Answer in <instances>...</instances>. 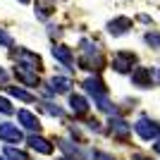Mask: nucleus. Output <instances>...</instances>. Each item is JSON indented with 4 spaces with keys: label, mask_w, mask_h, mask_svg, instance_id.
Masks as SVG:
<instances>
[{
    "label": "nucleus",
    "mask_w": 160,
    "mask_h": 160,
    "mask_svg": "<svg viewBox=\"0 0 160 160\" xmlns=\"http://www.w3.org/2000/svg\"><path fill=\"white\" fill-rule=\"evenodd\" d=\"M0 139H2V141H14V143H19V141L24 139V134H22V129L17 127V124L2 122V124H0Z\"/></svg>",
    "instance_id": "nucleus-6"
},
{
    "label": "nucleus",
    "mask_w": 160,
    "mask_h": 160,
    "mask_svg": "<svg viewBox=\"0 0 160 160\" xmlns=\"http://www.w3.org/2000/svg\"><path fill=\"white\" fill-rule=\"evenodd\" d=\"M69 86H72V81L65 79V77H53V79H50V91H53V93H67Z\"/></svg>",
    "instance_id": "nucleus-14"
},
{
    "label": "nucleus",
    "mask_w": 160,
    "mask_h": 160,
    "mask_svg": "<svg viewBox=\"0 0 160 160\" xmlns=\"http://www.w3.org/2000/svg\"><path fill=\"white\" fill-rule=\"evenodd\" d=\"M69 108L74 115H86L88 112V103L84 96H69Z\"/></svg>",
    "instance_id": "nucleus-13"
},
{
    "label": "nucleus",
    "mask_w": 160,
    "mask_h": 160,
    "mask_svg": "<svg viewBox=\"0 0 160 160\" xmlns=\"http://www.w3.org/2000/svg\"><path fill=\"white\" fill-rule=\"evenodd\" d=\"M5 155L10 160H29V155L24 153V151H19V148H12V146H5Z\"/></svg>",
    "instance_id": "nucleus-17"
},
{
    "label": "nucleus",
    "mask_w": 160,
    "mask_h": 160,
    "mask_svg": "<svg viewBox=\"0 0 160 160\" xmlns=\"http://www.w3.org/2000/svg\"><path fill=\"white\" fill-rule=\"evenodd\" d=\"M153 72H155V79L160 81V69H153Z\"/></svg>",
    "instance_id": "nucleus-26"
},
{
    "label": "nucleus",
    "mask_w": 160,
    "mask_h": 160,
    "mask_svg": "<svg viewBox=\"0 0 160 160\" xmlns=\"http://www.w3.org/2000/svg\"><path fill=\"white\" fill-rule=\"evenodd\" d=\"M17 117H19V122H22V127H24V129L36 132V134L41 132V122H38V117H36L33 112H29V110H19Z\"/></svg>",
    "instance_id": "nucleus-8"
},
{
    "label": "nucleus",
    "mask_w": 160,
    "mask_h": 160,
    "mask_svg": "<svg viewBox=\"0 0 160 160\" xmlns=\"http://www.w3.org/2000/svg\"><path fill=\"white\" fill-rule=\"evenodd\" d=\"M29 148H33V151H38V153H43V155H50L53 153V143L50 141H46L43 136H29Z\"/></svg>",
    "instance_id": "nucleus-12"
},
{
    "label": "nucleus",
    "mask_w": 160,
    "mask_h": 160,
    "mask_svg": "<svg viewBox=\"0 0 160 160\" xmlns=\"http://www.w3.org/2000/svg\"><path fill=\"white\" fill-rule=\"evenodd\" d=\"M31 67L29 65H17L14 67V77L22 81V84H27V86H38V74H36V69L33 72H29Z\"/></svg>",
    "instance_id": "nucleus-4"
},
{
    "label": "nucleus",
    "mask_w": 160,
    "mask_h": 160,
    "mask_svg": "<svg viewBox=\"0 0 160 160\" xmlns=\"http://www.w3.org/2000/svg\"><path fill=\"white\" fill-rule=\"evenodd\" d=\"M0 84H7V72L0 67Z\"/></svg>",
    "instance_id": "nucleus-24"
},
{
    "label": "nucleus",
    "mask_w": 160,
    "mask_h": 160,
    "mask_svg": "<svg viewBox=\"0 0 160 160\" xmlns=\"http://www.w3.org/2000/svg\"><path fill=\"white\" fill-rule=\"evenodd\" d=\"M12 43H14V41H12V36H10V33H7L5 29L0 27V46H5V48H12Z\"/></svg>",
    "instance_id": "nucleus-20"
},
{
    "label": "nucleus",
    "mask_w": 160,
    "mask_h": 160,
    "mask_svg": "<svg viewBox=\"0 0 160 160\" xmlns=\"http://www.w3.org/2000/svg\"><path fill=\"white\" fill-rule=\"evenodd\" d=\"M84 88H86L88 93L93 96V98H103V96L108 93V88H105V84L98 79V77H88L86 81H84Z\"/></svg>",
    "instance_id": "nucleus-9"
},
{
    "label": "nucleus",
    "mask_w": 160,
    "mask_h": 160,
    "mask_svg": "<svg viewBox=\"0 0 160 160\" xmlns=\"http://www.w3.org/2000/svg\"><path fill=\"white\" fill-rule=\"evenodd\" d=\"M132 65H136V55L134 53H117L112 60V69L115 72H129Z\"/></svg>",
    "instance_id": "nucleus-5"
},
{
    "label": "nucleus",
    "mask_w": 160,
    "mask_h": 160,
    "mask_svg": "<svg viewBox=\"0 0 160 160\" xmlns=\"http://www.w3.org/2000/svg\"><path fill=\"white\" fill-rule=\"evenodd\" d=\"M93 160H115L112 155H108V153H100V151H96L93 153Z\"/></svg>",
    "instance_id": "nucleus-23"
},
{
    "label": "nucleus",
    "mask_w": 160,
    "mask_h": 160,
    "mask_svg": "<svg viewBox=\"0 0 160 160\" xmlns=\"http://www.w3.org/2000/svg\"><path fill=\"white\" fill-rule=\"evenodd\" d=\"M153 69H148V67H136L132 72V84L134 86H139V88H148V86H153Z\"/></svg>",
    "instance_id": "nucleus-2"
},
{
    "label": "nucleus",
    "mask_w": 160,
    "mask_h": 160,
    "mask_svg": "<svg viewBox=\"0 0 160 160\" xmlns=\"http://www.w3.org/2000/svg\"><path fill=\"white\" fill-rule=\"evenodd\" d=\"M7 93L14 96V98H19V100H24V103H33V100H36L31 93H27V91L19 88V86H7Z\"/></svg>",
    "instance_id": "nucleus-16"
},
{
    "label": "nucleus",
    "mask_w": 160,
    "mask_h": 160,
    "mask_svg": "<svg viewBox=\"0 0 160 160\" xmlns=\"http://www.w3.org/2000/svg\"><path fill=\"white\" fill-rule=\"evenodd\" d=\"M134 160H148V158H141V155H136V158H134Z\"/></svg>",
    "instance_id": "nucleus-27"
},
{
    "label": "nucleus",
    "mask_w": 160,
    "mask_h": 160,
    "mask_svg": "<svg viewBox=\"0 0 160 160\" xmlns=\"http://www.w3.org/2000/svg\"><path fill=\"white\" fill-rule=\"evenodd\" d=\"M14 58H17L19 62H27L31 69H41V67H43L41 58L36 53H31V50H27V48H17V50H14Z\"/></svg>",
    "instance_id": "nucleus-7"
},
{
    "label": "nucleus",
    "mask_w": 160,
    "mask_h": 160,
    "mask_svg": "<svg viewBox=\"0 0 160 160\" xmlns=\"http://www.w3.org/2000/svg\"><path fill=\"white\" fill-rule=\"evenodd\" d=\"M60 160H72V158H60Z\"/></svg>",
    "instance_id": "nucleus-30"
},
{
    "label": "nucleus",
    "mask_w": 160,
    "mask_h": 160,
    "mask_svg": "<svg viewBox=\"0 0 160 160\" xmlns=\"http://www.w3.org/2000/svg\"><path fill=\"white\" fill-rule=\"evenodd\" d=\"M127 29H132V19L129 17H117L108 24V31L112 33V36H122V33H127Z\"/></svg>",
    "instance_id": "nucleus-11"
},
{
    "label": "nucleus",
    "mask_w": 160,
    "mask_h": 160,
    "mask_svg": "<svg viewBox=\"0 0 160 160\" xmlns=\"http://www.w3.org/2000/svg\"><path fill=\"white\" fill-rule=\"evenodd\" d=\"M108 124H110V134H112L115 139H120V141L129 139V134H132V124L129 122H124L122 117H112Z\"/></svg>",
    "instance_id": "nucleus-3"
},
{
    "label": "nucleus",
    "mask_w": 160,
    "mask_h": 160,
    "mask_svg": "<svg viewBox=\"0 0 160 160\" xmlns=\"http://www.w3.org/2000/svg\"><path fill=\"white\" fill-rule=\"evenodd\" d=\"M60 148H62V151H67V153H69V155H77V158H81L79 148H77V146H72L69 141H60Z\"/></svg>",
    "instance_id": "nucleus-19"
},
{
    "label": "nucleus",
    "mask_w": 160,
    "mask_h": 160,
    "mask_svg": "<svg viewBox=\"0 0 160 160\" xmlns=\"http://www.w3.org/2000/svg\"><path fill=\"white\" fill-rule=\"evenodd\" d=\"M53 10H55V5L50 0H36V14H38L41 19H48L53 14Z\"/></svg>",
    "instance_id": "nucleus-15"
},
{
    "label": "nucleus",
    "mask_w": 160,
    "mask_h": 160,
    "mask_svg": "<svg viewBox=\"0 0 160 160\" xmlns=\"http://www.w3.org/2000/svg\"><path fill=\"white\" fill-rule=\"evenodd\" d=\"M53 58H55V60H60L65 67L74 69V58H72V50H69L67 46H53Z\"/></svg>",
    "instance_id": "nucleus-10"
},
{
    "label": "nucleus",
    "mask_w": 160,
    "mask_h": 160,
    "mask_svg": "<svg viewBox=\"0 0 160 160\" xmlns=\"http://www.w3.org/2000/svg\"><path fill=\"white\" fill-rule=\"evenodd\" d=\"M153 148H155V153H160V141H155V146H153Z\"/></svg>",
    "instance_id": "nucleus-25"
},
{
    "label": "nucleus",
    "mask_w": 160,
    "mask_h": 160,
    "mask_svg": "<svg viewBox=\"0 0 160 160\" xmlns=\"http://www.w3.org/2000/svg\"><path fill=\"white\" fill-rule=\"evenodd\" d=\"M43 108H46L50 115H55V117H62V110H60L58 105H53V103H48V100H46V103H43Z\"/></svg>",
    "instance_id": "nucleus-22"
},
{
    "label": "nucleus",
    "mask_w": 160,
    "mask_h": 160,
    "mask_svg": "<svg viewBox=\"0 0 160 160\" xmlns=\"http://www.w3.org/2000/svg\"><path fill=\"white\" fill-rule=\"evenodd\" d=\"M0 112H2V115H12V112H14V108L10 105V100L0 98Z\"/></svg>",
    "instance_id": "nucleus-21"
},
{
    "label": "nucleus",
    "mask_w": 160,
    "mask_h": 160,
    "mask_svg": "<svg viewBox=\"0 0 160 160\" xmlns=\"http://www.w3.org/2000/svg\"><path fill=\"white\" fill-rule=\"evenodd\" d=\"M146 43L153 46V48H160V33L158 31H148L146 33Z\"/></svg>",
    "instance_id": "nucleus-18"
},
{
    "label": "nucleus",
    "mask_w": 160,
    "mask_h": 160,
    "mask_svg": "<svg viewBox=\"0 0 160 160\" xmlns=\"http://www.w3.org/2000/svg\"><path fill=\"white\" fill-rule=\"evenodd\" d=\"M134 129H136V134H139L143 141H155L160 136V124L153 120H146V117H141L136 124H134Z\"/></svg>",
    "instance_id": "nucleus-1"
},
{
    "label": "nucleus",
    "mask_w": 160,
    "mask_h": 160,
    "mask_svg": "<svg viewBox=\"0 0 160 160\" xmlns=\"http://www.w3.org/2000/svg\"><path fill=\"white\" fill-rule=\"evenodd\" d=\"M19 2H24V5H27V2H31V0H19Z\"/></svg>",
    "instance_id": "nucleus-28"
},
{
    "label": "nucleus",
    "mask_w": 160,
    "mask_h": 160,
    "mask_svg": "<svg viewBox=\"0 0 160 160\" xmlns=\"http://www.w3.org/2000/svg\"><path fill=\"white\" fill-rule=\"evenodd\" d=\"M0 160H10V158H7V155H5V158H0Z\"/></svg>",
    "instance_id": "nucleus-29"
}]
</instances>
